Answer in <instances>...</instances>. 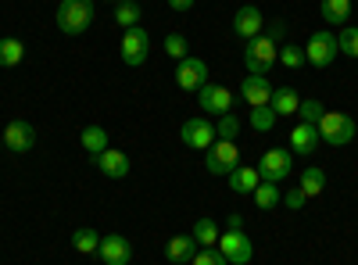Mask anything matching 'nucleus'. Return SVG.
<instances>
[{"instance_id": "1", "label": "nucleus", "mask_w": 358, "mask_h": 265, "mask_svg": "<svg viewBox=\"0 0 358 265\" xmlns=\"http://www.w3.org/2000/svg\"><path fill=\"white\" fill-rule=\"evenodd\" d=\"M280 65V43H273L268 36H255L244 47V69L251 76H268Z\"/></svg>"}, {"instance_id": "2", "label": "nucleus", "mask_w": 358, "mask_h": 265, "mask_svg": "<svg viewBox=\"0 0 358 265\" xmlns=\"http://www.w3.org/2000/svg\"><path fill=\"white\" fill-rule=\"evenodd\" d=\"M94 25V0H62L57 8V29L65 36H83Z\"/></svg>"}, {"instance_id": "3", "label": "nucleus", "mask_w": 358, "mask_h": 265, "mask_svg": "<svg viewBox=\"0 0 358 265\" xmlns=\"http://www.w3.org/2000/svg\"><path fill=\"white\" fill-rule=\"evenodd\" d=\"M315 129H319V140L330 143V147H344L358 133L355 119H351V115H344V111H322V119L315 122Z\"/></svg>"}, {"instance_id": "4", "label": "nucleus", "mask_w": 358, "mask_h": 265, "mask_svg": "<svg viewBox=\"0 0 358 265\" xmlns=\"http://www.w3.org/2000/svg\"><path fill=\"white\" fill-rule=\"evenodd\" d=\"M337 54H341L337 36H334V33H326V29L312 33V36H308V43H305V62H308V65H315V69H330V65L337 62Z\"/></svg>"}, {"instance_id": "5", "label": "nucleus", "mask_w": 358, "mask_h": 265, "mask_svg": "<svg viewBox=\"0 0 358 265\" xmlns=\"http://www.w3.org/2000/svg\"><path fill=\"white\" fill-rule=\"evenodd\" d=\"M258 176L268 183H283L287 176L294 172V155H290V147H273V151H265L258 158Z\"/></svg>"}, {"instance_id": "6", "label": "nucleus", "mask_w": 358, "mask_h": 265, "mask_svg": "<svg viewBox=\"0 0 358 265\" xmlns=\"http://www.w3.org/2000/svg\"><path fill=\"white\" fill-rule=\"evenodd\" d=\"M215 248H219V255H222L229 265H248V262L255 258V244H251V237H248L244 229H226Z\"/></svg>"}, {"instance_id": "7", "label": "nucleus", "mask_w": 358, "mask_h": 265, "mask_svg": "<svg viewBox=\"0 0 358 265\" xmlns=\"http://www.w3.org/2000/svg\"><path fill=\"white\" fill-rule=\"evenodd\" d=\"M208 172L212 176H229L236 165H241V147H236V140H215L212 147H208Z\"/></svg>"}, {"instance_id": "8", "label": "nucleus", "mask_w": 358, "mask_h": 265, "mask_svg": "<svg viewBox=\"0 0 358 265\" xmlns=\"http://www.w3.org/2000/svg\"><path fill=\"white\" fill-rule=\"evenodd\" d=\"M147 54H151V33H147L143 25L126 29V33H122V62L129 69H140L147 62Z\"/></svg>"}, {"instance_id": "9", "label": "nucleus", "mask_w": 358, "mask_h": 265, "mask_svg": "<svg viewBox=\"0 0 358 265\" xmlns=\"http://www.w3.org/2000/svg\"><path fill=\"white\" fill-rule=\"evenodd\" d=\"M197 108L204 111V115H229L233 111V94L226 90V86H219V83H204L201 90H197Z\"/></svg>"}, {"instance_id": "10", "label": "nucleus", "mask_w": 358, "mask_h": 265, "mask_svg": "<svg viewBox=\"0 0 358 265\" xmlns=\"http://www.w3.org/2000/svg\"><path fill=\"white\" fill-rule=\"evenodd\" d=\"M4 147L11 155H29L36 147V129H33V122H25V119H15V122H8V129H4Z\"/></svg>"}, {"instance_id": "11", "label": "nucleus", "mask_w": 358, "mask_h": 265, "mask_svg": "<svg viewBox=\"0 0 358 265\" xmlns=\"http://www.w3.org/2000/svg\"><path fill=\"white\" fill-rule=\"evenodd\" d=\"M179 136H183V143L190 147V151H208L219 136H215V126L208 119H187L183 126H179Z\"/></svg>"}, {"instance_id": "12", "label": "nucleus", "mask_w": 358, "mask_h": 265, "mask_svg": "<svg viewBox=\"0 0 358 265\" xmlns=\"http://www.w3.org/2000/svg\"><path fill=\"white\" fill-rule=\"evenodd\" d=\"M208 83V62L204 57H183L179 62V69H176V86L179 90H201V86Z\"/></svg>"}, {"instance_id": "13", "label": "nucleus", "mask_w": 358, "mask_h": 265, "mask_svg": "<svg viewBox=\"0 0 358 265\" xmlns=\"http://www.w3.org/2000/svg\"><path fill=\"white\" fill-rule=\"evenodd\" d=\"M97 255H101L104 265H129V258H133V244L122 237V233H111V237H101Z\"/></svg>"}, {"instance_id": "14", "label": "nucleus", "mask_w": 358, "mask_h": 265, "mask_svg": "<svg viewBox=\"0 0 358 265\" xmlns=\"http://www.w3.org/2000/svg\"><path fill=\"white\" fill-rule=\"evenodd\" d=\"M262 29H265V15H262L255 4H244L241 11L233 15V33L241 36V40H255V36H262Z\"/></svg>"}, {"instance_id": "15", "label": "nucleus", "mask_w": 358, "mask_h": 265, "mask_svg": "<svg viewBox=\"0 0 358 265\" xmlns=\"http://www.w3.org/2000/svg\"><path fill=\"white\" fill-rule=\"evenodd\" d=\"M319 129L315 126H308V122H297L294 129H290V155H301V158H315V151H319Z\"/></svg>"}, {"instance_id": "16", "label": "nucleus", "mask_w": 358, "mask_h": 265, "mask_svg": "<svg viewBox=\"0 0 358 265\" xmlns=\"http://www.w3.org/2000/svg\"><path fill=\"white\" fill-rule=\"evenodd\" d=\"M241 97H244V104H251V108L268 104V101H273V86H268V76H248V79L241 83Z\"/></svg>"}, {"instance_id": "17", "label": "nucleus", "mask_w": 358, "mask_h": 265, "mask_svg": "<svg viewBox=\"0 0 358 265\" xmlns=\"http://www.w3.org/2000/svg\"><path fill=\"white\" fill-rule=\"evenodd\" d=\"M94 162H97L101 176H108V180H126V176H129V158L122 151H111V147H108V151L97 155Z\"/></svg>"}, {"instance_id": "18", "label": "nucleus", "mask_w": 358, "mask_h": 265, "mask_svg": "<svg viewBox=\"0 0 358 265\" xmlns=\"http://www.w3.org/2000/svg\"><path fill=\"white\" fill-rule=\"evenodd\" d=\"M201 248H197V241L190 237V233H179V237H172L169 244H165V258L172 262V265H183V262H194V255H197Z\"/></svg>"}, {"instance_id": "19", "label": "nucleus", "mask_w": 358, "mask_h": 265, "mask_svg": "<svg viewBox=\"0 0 358 265\" xmlns=\"http://www.w3.org/2000/svg\"><path fill=\"white\" fill-rule=\"evenodd\" d=\"M258 183H262V176H258V169H251V165H236V169L229 172V187H233L236 194H255Z\"/></svg>"}, {"instance_id": "20", "label": "nucleus", "mask_w": 358, "mask_h": 265, "mask_svg": "<svg viewBox=\"0 0 358 265\" xmlns=\"http://www.w3.org/2000/svg\"><path fill=\"white\" fill-rule=\"evenodd\" d=\"M79 143H83V151H86L90 158H97V155L108 151V133H104L101 126H86V129L79 133Z\"/></svg>"}, {"instance_id": "21", "label": "nucleus", "mask_w": 358, "mask_h": 265, "mask_svg": "<svg viewBox=\"0 0 358 265\" xmlns=\"http://www.w3.org/2000/svg\"><path fill=\"white\" fill-rule=\"evenodd\" d=\"M268 108H273L276 115H294L297 108H301V97L294 94V86H276V90H273V101H268Z\"/></svg>"}, {"instance_id": "22", "label": "nucleus", "mask_w": 358, "mask_h": 265, "mask_svg": "<svg viewBox=\"0 0 358 265\" xmlns=\"http://www.w3.org/2000/svg\"><path fill=\"white\" fill-rule=\"evenodd\" d=\"M251 197H255V204H258L262 212H273L276 204L283 201V190H280V183H268V180H262V183H258V190H255Z\"/></svg>"}, {"instance_id": "23", "label": "nucleus", "mask_w": 358, "mask_h": 265, "mask_svg": "<svg viewBox=\"0 0 358 265\" xmlns=\"http://www.w3.org/2000/svg\"><path fill=\"white\" fill-rule=\"evenodd\" d=\"M190 237L197 241V248H215L222 233H219V226H215L212 219H197L194 229H190Z\"/></svg>"}, {"instance_id": "24", "label": "nucleus", "mask_w": 358, "mask_h": 265, "mask_svg": "<svg viewBox=\"0 0 358 265\" xmlns=\"http://www.w3.org/2000/svg\"><path fill=\"white\" fill-rule=\"evenodd\" d=\"M348 18H351V0H322V22L348 25Z\"/></svg>"}, {"instance_id": "25", "label": "nucleus", "mask_w": 358, "mask_h": 265, "mask_svg": "<svg viewBox=\"0 0 358 265\" xmlns=\"http://www.w3.org/2000/svg\"><path fill=\"white\" fill-rule=\"evenodd\" d=\"M297 187H301L305 197H319V194L326 190V172L315 169V165H308V169L301 172V183H297Z\"/></svg>"}, {"instance_id": "26", "label": "nucleus", "mask_w": 358, "mask_h": 265, "mask_svg": "<svg viewBox=\"0 0 358 265\" xmlns=\"http://www.w3.org/2000/svg\"><path fill=\"white\" fill-rule=\"evenodd\" d=\"M25 57V43L8 36V40H0V69H15L18 62Z\"/></svg>"}, {"instance_id": "27", "label": "nucleus", "mask_w": 358, "mask_h": 265, "mask_svg": "<svg viewBox=\"0 0 358 265\" xmlns=\"http://www.w3.org/2000/svg\"><path fill=\"white\" fill-rule=\"evenodd\" d=\"M140 18H143V8L136 4V0H122V4H118V11H115V22L122 25V33H126V29H136Z\"/></svg>"}, {"instance_id": "28", "label": "nucleus", "mask_w": 358, "mask_h": 265, "mask_svg": "<svg viewBox=\"0 0 358 265\" xmlns=\"http://www.w3.org/2000/svg\"><path fill=\"white\" fill-rule=\"evenodd\" d=\"M72 248L79 251V255H97V248H101V237L90 226H79L76 233H72Z\"/></svg>"}, {"instance_id": "29", "label": "nucleus", "mask_w": 358, "mask_h": 265, "mask_svg": "<svg viewBox=\"0 0 358 265\" xmlns=\"http://www.w3.org/2000/svg\"><path fill=\"white\" fill-rule=\"evenodd\" d=\"M276 119H280V115H276L273 108H268V104L251 108V129H258V133H268V129L276 126Z\"/></svg>"}, {"instance_id": "30", "label": "nucleus", "mask_w": 358, "mask_h": 265, "mask_svg": "<svg viewBox=\"0 0 358 265\" xmlns=\"http://www.w3.org/2000/svg\"><path fill=\"white\" fill-rule=\"evenodd\" d=\"M337 47H341V54H348V57H358V25H344V29H341Z\"/></svg>"}, {"instance_id": "31", "label": "nucleus", "mask_w": 358, "mask_h": 265, "mask_svg": "<svg viewBox=\"0 0 358 265\" xmlns=\"http://www.w3.org/2000/svg\"><path fill=\"white\" fill-rule=\"evenodd\" d=\"M236 133H241V119L229 111V115H222L219 119V126H215V136L219 140H236Z\"/></svg>"}, {"instance_id": "32", "label": "nucleus", "mask_w": 358, "mask_h": 265, "mask_svg": "<svg viewBox=\"0 0 358 265\" xmlns=\"http://www.w3.org/2000/svg\"><path fill=\"white\" fill-rule=\"evenodd\" d=\"M280 65L283 69H301L305 65V47H280Z\"/></svg>"}, {"instance_id": "33", "label": "nucleus", "mask_w": 358, "mask_h": 265, "mask_svg": "<svg viewBox=\"0 0 358 265\" xmlns=\"http://www.w3.org/2000/svg\"><path fill=\"white\" fill-rule=\"evenodd\" d=\"M165 54L176 57V62H183V57H187V40L179 36V33H169L165 36Z\"/></svg>"}, {"instance_id": "34", "label": "nucleus", "mask_w": 358, "mask_h": 265, "mask_svg": "<svg viewBox=\"0 0 358 265\" xmlns=\"http://www.w3.org/2000/svg\"><path fill=\"white\" fill-rule=\"evenodd\" d=\"M297 115H301V122L315 126L322 119V101H301V108H297Z\"/></svg>"}, {"instance_id": "35", "label": "nucleus", "mask_w": 358, "mask_h": 265, "mask_svg": "<svg viewBox=\"0 0 358 265\" xmlns=\"http://www.w3.org/2000/svg\"><path fill=\"white\" fill-rule=\"evenodd\" d=\"M190 265H229L222 255H219V248H201L197 255H194V262Z\"/></svg>"}, {"instance_id": "36", "label": "nucleus", "mask_w": 358, "mask_h": 265, "mask_svg": "<svg viewBox=\"0 0 358 265\" xmlns=\"http://www.w3.org/2000/svg\"><path fill=\"white\" fill-rule=\"evenodd\" d=\"M305 201H308V197L301 194V187H297V190H287V194H283V204H287L290 212H301V208H305Z\"/></svg>"}, {"instance_id": "37", "label": "nucleus", "mask_w": 358, "mask_h": 265, "mask_svg": "<svg viewBox=\"0 0 358 265\" xmlns=\"http://www.w3.org/2000/svg\"><path fill=\"white\" fill-rule=\"evenodd\" d=\"M283 33H287V25H283V22H268V29H265V36L273 40V43L283 40Z\"/></svg>"}, {"instance_id": "38", "label": "nucleus", "mask_w": 358, "mask_h": 265, "mask_svg": "<svg viewBox=\"0 0 358 265\" xmlns=\"http://www.w3.org/2000/svg\"><path fill=\"white\" fill-rule=\"evenodd\" d=\"M169 8L183 15V11H190V8H194V0H169Z\"/></svg>"}, {"instance_id": "39", "label": "nucleus", "mask_w": 358, "mask_h": 265, "mask_svg": "<svg viewBox=\"0 0 358 265\" xmlns=\"http://www.w3.org/2000/svg\"><path fill=\"white\" fill-rule=\"evenodd\" d=\"M226 229H244V215H229L226 219Z\"/></svg>"}, {"instance_id": "40", "label": "nucleus", "mask_w": 358, "mask_h": 265, "mask_svg": "<svg viewBox=\"0 0 358 265\" xmlns=\"http://www.w3.org/2000/svg\"><path fill=\"white\" fill-rule=\"evenodd\" d=\"M111 4H122V0H111Z\"/></svg>"}]
</instances>
